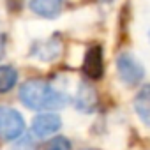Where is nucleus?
<instances>
[{"instance_id":"f257e3e1","label":"nucleus","mask_w":150,"mask_h":150,"mask_svg":"<svg viewBox=\"0 0 150 150\" xmlns=\"http://www.w3.org/2000/svg\"><path fill=\"white\" fill-rule=\"evenodd\" d=\"M20 101L30 110H62L67 104V96L53 88L48 81L28 80L20 87Z\"/></svg>"},{"instance_id":"f03ea898","label":"nucleus","mask_w":150,"mask_h":150,"mask_svg":"<svg viewBox=\"0 0 150 150\" xmlns=\"http://www.w3.org/2000/svg\"><path fill=\"white\" fill-rule=\"evenodd\" d=\"M25 132V120L14 108L0 106V139L16 141Z\"/></svg>"},{"instance_id":"7ed1b4c3","label":"nucleus","mask_w":150,"mask_h":150,"mask_svg":"<svg viewBox=\"0 0 150 150\" xmlns=\"http://www.w3.org/2000/svg\"><path fill=\"white\" fill-rule=\"evenodd\" d=\"M117 71H118V76H120L122 83H125L127 87L139 85L143 76H145L143 65L131 53H120L118 55V58H117Z\"/></svg>"},{"instance_id":"20e7f679","label":"nucleus","mask_w":150,"mask_h":150,"mask_svg":"<svg viewBox=\"0 0 150 150\" xmlns=\"http://www.w3.org/2000/svg\"><path fill=\"white\" fill-rule=\"evenodd\" d=\"M60 127H62V118L57 113H41L32 122V132L39 138L55 134Z\"/></svg>"},{"instance_id":"39448f33","label":"nucleus","mask_w":150,"mask_h":150,"mask_svg":"<svg viewBox=\"0 0 150 150\" xmlns=\"http://www.w3.org/2000/svg\"><path fill=\"white\" fill-rule=\"evenodd\" d=\"M103 48L101 46H92L88 48V51L85 53L83 58V72L90 80H99L103 76Z\"/></svg>"},{"instance_id":"423d86ee","label":"nucleus","mask_w":150,"mask_h":150,"mask_svg":"<svg viewBox=\"0 0 150 150\" xmlns=\"http://www.w3.org/2000/svg\"><path fill=\"white\" fill-rule=\"evenodd\" d=\"M74 106L81 113H92L97 108V92L92 85L81 83L74 96Z\"/></svg>"},{"instance_id":"0eeeda50","label":"nucleus","mask_w":150,"mask_h":150,"mask_svg":"<svg viewBox=\"0 0 150 150\" xmlns=\"http://www.w3.org/2000/svg\"><path fill=\"white\" fill-rule=\"evenodd\" d=\"M60 53H62V41L58 37L39 41L32 46V51H30V55H34V57H37L39 60H44V62L55 60Z\"/></svg>"},{"instance_id":"6e6552de","label":"nucleus","mask_w":150,"mask_h":150,"mask_svg":"<svg viewBox=\"0 0 150 150\" xmlns=\"http://www.w3.org/2000/svg\"><path fill=\"white\" fill-rule=\"evenodd\" d=\"M134 110L141 122L150 127V83L143 85L134 97Z\"/></svg>"},{"instance_id":"1a4fd4ad","label":"nucleus","mask_w":150,"mask_h":150,"mask_svg":"<svg viewBox=\"0 0 150 150\" xmlns=\"http://www.w3.org/2000/svg\"><path fill=\"white\" fill-rule=\"evenodd\" d=\"M64 0H30L28 7L32 13L42 18H55L62 9Z\"/></svg>"},{"instance_id":"9d476101","label":"nucleus","mask_w":150,"mask_h":150,"mask_svg":"<svg viewBox=\"0 0 150 150\" xmlns=\"http://www.w3.org/2000/svg\"><path fill=\"white\" fill-rule=\"evenodd\" d=\"M18 83V71L11 65H0V94H6Z\"/></svg>"},{"instance_id":"9b49d317","label":"nucleus","mask_w":150,"mask_h":150,"mask_svg":"<svg viewBox=\"0 0 150 150\" xmlns=\"http://www.w3.org/2000/svg\"><path fill=\"white\" fill-rule=\"evenodd\" d=\"M46 150H72V143L65 136H57V138L48 141Z\"/></svg>"},{"instance_id":"f8f14e48","label":"nucleus","mask_w":150,"mask_h":150,"mask_svg":"<svg viewBox=\"0 0 150 150\" xmlns=\"http://www.w3.org/2000/svg\"><path fill=\"white\" fill-rule=\"evenodd\" d=\"M4 55H6V34L0 30V60L4 58Z\"/></svg>"},{"instance_id":"ddd939ff","label":"nucleus","mask_w":150,"mask_h":150,"mask_svg":"<svg viewBox=\"0 0 150 150\" xmlns=\"http://www.w3.org/2000/svg\"><path fill=\"white\" fill-rule=\"evenodd\" d=\"M99 2H103V4H108V2H113V0H99Z\"/></svg>"},{"instance_id":"4468645a","label":"nucleus","mask_w":150,"mask_h":150,"mask_svg":"<svg viewBox=\"0 0 150 150\" xmlns=\"http://www.w3.org/2000/svg\"><path fill=\"white\" fill-rule=\"evenodd\" d=\"M88 150H96V148H88Z\"/></svg>"},{"instance_id":"2eb2a0df","label":"nucleus","mask_w":150,"mask_h":150,"mask_svg":"<svg viewBox=\"0 0 150 150\" xmlns=\"http://www.w3.org/2000/svg\"><path fill=\"white\" fill-rule=\"evenodd\" d=\"M148 37H150V32H148Z\"/></svg>"}]
</instances>
